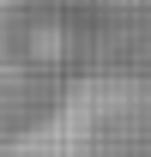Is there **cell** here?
<instances>
[{"label":"cell","mask_w":151,"mask_h":157,"mask_svg":"<svg viewBox=\"0 0 151 157\" xmlns=\"http://www.w3.org/2000/svg\"><path fill=\"white\" fill-rule=\"evenodd\" d=\"M6 157H151V78H91L67 91Z\"/></svg>","instance_id":"1"}]
</instances>
